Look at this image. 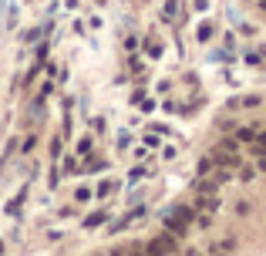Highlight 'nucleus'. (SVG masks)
Returning a JSON list of instances; mask_svg holds the SVG:
<instances>
[{
  "label": "nucleus",
  "instance_id": "obj_3",
  "mask_svg": "<svg viewBox=\"0 0 266 256\" xmlns=\"http://www.w3.org/2000/svg\"><path fill=\"white\" fill-rule=\"evenodd\" d=\"M239 159L236 155H229V152H216V165H222V169H229V165H236Z\"/></svg>",
  "mask_w": 266,
  "mask_h": 256
},
{
  "label": "nucleus",
  "instance_id": "obj_4",
  "mask_svg": "<svg viewBox=\"0 0 266 256\" xmlns=\"http://www.w3.org/2000/svg\"><path fill=\"white\" fill-rule=\"evenodd\" d=\"M219 152H229V155H236V152H239V142H236V138H222V142H219Z\"/></svg>",
  "mask_w": 266,
  "mask_h": 256
},
{
  "label": "nucleus",
  "instance_id": "obj_2",
  "mask_svg": "<svg viewBox=\"0 0 266 256\" xmlns=\"http://www.w3.org/2000/svg\"><path fill=\"white\" fill-rule=\"evenodd\" d=\"M105 219H108V212H105V209H98V212H91V216L84 219V226H88V229H94V226H101Z\"/></svg>",
  "mask_w": 266,
  "mask_h": 256
},
{
  "label": "nucleus",
  "instance_id": "obj_8",
  "mask_svg": "<svg viewBox=\"0 0 266 256\" xmlns=\"http://www.w3.org/2000/svg\"><path fill=\"white\" fill-rule=\"evenodd\" d=\"M158 243H162V250H165V253H172V250H175V240H172V236H158Z\"/></svg>",
  "mask_w": 266,
  "mask_h": 256
},
{
  "label": "nucleus",
  "instance_id": "obj_6",
  "mask_svg": "<svg viewBox=\"0 0 266 256\" xmlns=\"http://www.w3.org/2000/svg\"><path fill=\"white\" fill-rule=\"evenodd\" d=\"M236 135H239V142H256V131L253 128H239Z\"/></svg>",
  "mask_w": 266,
  "mask_h": 256
},
{
  "label": "nucleus",
  "instance_id": "obj_5",
  "mask_svg": "<svg viewBox=\"0 0 266 256\" xmlns=\"http://www.w3.org/2000/svg\"><path fill=\"white\" fill-rule=\"evenodd\" d=\"M212 34H216V24H212V20H205V24L199 27V41H209Z\"/></svg>",
  "mask_w": 266,
  "mask_h": 256
},
{
  "label": "nucleus",
  "instance_id": "obj_11",
  "mask_svg": "<svg viewBox=\"0 0 266 256\" xmlns=\"http://www.w3.org/2000/svg\"><path fill=\"white\" fill-rule=\"evenodd\" d=\"M78 152L88 155V152H91V138H81V142H78Z\"/></svg>",
  "mask_w": 266,
  "mask_h": 256
},
{
  "label": "nucleus",
  "instance_id": "obj_10",
  "mask_svg": "<svg viewBox=\"0 0 266 256\" xmlns=\"http://www.w3.org/2000/svg\"><path fill=\"white\" fill-rule=\"evenodd\" d=\"M115 189H118L115 182H101V186H98V195H108V192H115Z\"/></svg>",
  "mask_w": 266,
  "mask_h": 256
},
{
  "label": "nucleus",
  "instance_id": "obj_13",
  "mask_svg": "<svg viewBox=\"0 0 266 256\" xmlns=\"http://www.w3.org/2000/svg\"><path fill=\"white\" fill-rule=\"evenodd\" d=\"M132 256H145V253H138V250H132Z\"/></svg>",
  "mask_w": 266,
  "mask_h": 256
},
{
  "label": "nucleus",
  "instance_id": "obj_15",
  "mask_svg": "<svg viewBox=\"0 0 266 256\" xmlns=\"http://www.w3.org/2000/svg\"><path fill=\"white\" fill-rule=\"evenodd\" d=\"M0 253H3V243H0Z\"/></svg>",
  "mask_w": 266,
  "mask_h": 256
},
{
  "label": "nucleus",
  "instance_id": "obj_1",
  "mask_svg": "<svg viewBox=\"0 0 266 256\" xmlns=\"http://www.w3.org/2000/svg\"><path fill=\"white\" fill-rule=\"evenodd\" d=\"M165 226H169V233H172V236H186V233H189V219H186L182 212H175V209L165 216Z\"/></svg>",
  "mask_w": 266,
  "mask_h": 256
},
{
  "label": "nucleus",
  "instance_id": "obj_9",
  "mask_svg": "<svg viewBox=\"0 0 266 256\" xmlns=\"http://www.w3.org/2000/svg\"><path fill=\"white\" fill-rule=\"evenodd\" d=\"M74 199H78V202H88V199H91V189H84V186H81V189L74 192Z\"/></svg>",
  "mask_w": 266,
  "mask_h": 256
},
{
  "label": "nucleus",
  "instance_id": "obj_7",
  "mask_svg": "<svg viewBox=\"0 0 266 256\" xmlns=\"http://www.w3.org/2000/svg\"><path fill=\"white\" fill-rule=\"evenodd\" d=\"M148 256H165V250H162V243H158V240H152V243H148Z\"/></svg>",
  "mask_w": 266,
  "mask_h": 256
},
{
  "label": "nucleus",
  "instance_id": "obj_12",
  "mask_svg": "<svg viewBox=\"0 0 266 256\" xmlns=\"http://www.w3.org/2000/svg\"><path fill=\"white\" fill-rule=\"evenodd\" d=\"M61 155V138H51V159Z\"/></svg>",
  "mask_w": 266,
  "mask_h": 256
},
{
  "label": "nucleus",
  "instance_id": "obj_14",
  "mask_svg": "<svg viewBox=\"0 0 266 256\" xmlns=\"http://www.w3.org/2000/svg\"><path fill=\"white\" fill-rule=\"evenodd\" d=\"M260 7H263V10H266V0H260Z\"/></svg>",
  "mask_w": 266,
  "mask_h": 256
}]
</instances>
